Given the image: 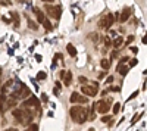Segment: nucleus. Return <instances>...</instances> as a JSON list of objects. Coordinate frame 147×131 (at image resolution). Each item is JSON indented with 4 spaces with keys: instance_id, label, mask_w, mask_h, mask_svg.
I'll return each mask as SVG.
<instances>
[{
    "instance_id": "f257e3e1",
    "label": "nucleus",
    "mask_w": 147,
    "mask_h": 131,
    "mask_svg": "<svg viewBox=\"0 0 147 131\" xmlns=\"http://www.w3.org/2000/svg\"><path fill=\"white\" fill-rule=\"evenodd\" d=\"M69 113H71V118L74 120V122H77V124H84L88 120V109L82 108V106H72Z\"/></svg>"
},
{
    "instance_id": "f03ea898",
    "label": "nucleus",
    "mask_w": 147,
    "mask_h": 131,
    "mask_svg": "<svg viewBox=\"0 0 147 131\" xmlns=\"http://www.w3.org/2000/svg\"><path fill=\"white\" fill-rule=\"evenodd\" d=\"M113 22H115V18H113V15L112 14H106L105 16H102L100 18V21H99V28H110L113 25Z\"/></svg>"
},
{
    "instance_id": "7ed1b4c3",
    "label": "nucleus",
    "mask_w": 147,
    "mask_h": 131,
    "mask_svg": "<svg viewBox=\"0 0 147 131\" xmlns=\"http://www.w3.org/2000/svg\"><path fill=\"white\" fill-rule=\"evenodd\" d=\"M81 90H82V93L85 94V96L94 97L96 94L99 93V84H97V82H94V84H91V86H82Z\"/></svg>"
},
{
    "instance_id": "20e7f679",
    "label": "nucleus",
    "mask_w": 147,
    "mask_h": 131,
    "mask_svg": "<svg viewBox=\"0 0 147 131\" xmlns=\"http://www.w3.org/2000/svg\"><path fill=\"white\" fill-rule=\"evenodd\" d=\"M110 103H112V99H107V100H100L99 103H96V111L100 112V113H107V111L110 109Z\"/></svg>"
},
{
    "instance_id": "39448f33",
    "label": "nucleus",
    "mask_w": 147,
    "mask_h": 131,
    "mask_svg": "<svg viewBox=\"0 0 147 131\" xmlns=\"http://www.w3.org/2000/svg\"><path fill=\"white\" fill-rule=\"evenodd\" d=\"M32 116H34V113H32L31 111H28V109H22V118H21L19 124H22V125H31Z\"/></svg>"
},
{
    "instance_id": "423d86ee",
    "label": "nucleus",
    "mask_w": 147,
    "mask_h": 131,
    "mask_svg": "<svg viewBox=\"0 0 147 131\" xmlns=\"http://www.w3.org/2000/svg\"><path fill=\"white\" fill-rule=\"evenodd\" d=\"M46 10L49 16H52L55 19H59L60 18V7L59 6H53V5H46Z\"/></svg>"
},
{
    "instance_id": "0eeeda50",
    "label": "nucleus",
    "mask_w": 147,
    "mask_h": 131,
    "mask_svg": "<svg viewBox=\"0 0 147 131\" xmlns=\"http://www.w3.org/2000/svg\"><path fill=\"white\" fill-rule=\"evenodd\" d=\"M87 100L88 99H85L84 96H81V94L80 93H72L71 94V97H69V102L71 103H81V105H84V103H87Z\"/></svg>"
},
{
    "instance_id": "6e6552de",
    "label": "nucleus",
    "mask_w": 147,
    "mask_h": 131,
    "mask_svg": "<svg viewBox=\"0 0 147 131\" xmlns=\"http://www.w3.org/2000/svg\"><path fill=\"white\" fill-rule=\"evenodd\" d=\"M129 15H131V9L127 6V7H124L122 9V12L119 14V22H127L128 19H129Z\"/></svg>"
},
{
    "instance_id": "1a4fd4ad",
    "label": "nucleus",
    "mask_w": 147,
    "mask_h": 131,
    "mask_svg": "<svg viewBox=\"0 0 147 131\" xmlns=\"http://www.w3.org/2000/svg\"><path fill=\"white\" fill-rule=\"evenodd\" d=\"M30 106H38V100H37L34 96H31L28 100L24 102V108H30Z\"/></svg>"
},
{
    "instance_id": "9d476101",
    "label": "nucleus",
    "mask_w": 147,
    "mask_h": 131,
    "mask_svg": "<svg viewBox=\"0 0 147 131\" xmlns=\"http://www.w3.org/2000/svg\"><path fill=\"white\" fill-rule=\"evenodd\" d=\"M32 10H34V14H35V16H37V21H38V22L41 24V22H43V21L46 19V15H44V12H41L40 9H37V7H34Z\"/></svg>"
},
{
    "instance_id": "9b49d317",
    "label": "nucleus",
    "mask_w": 147,
    "mask_h": 131,
    "mask_svg": "<svg viewBox=\"0 0 147 131\" xmlns=\"http://www.w3.org/2000/svg\"><path fill=\"white\" fill-rule=\"evenodd\" d=\"M12 19H13V27H15V28H19V25H21V18H19L18 12H12Z\"/></svg>"
},
{
    "instance_id": "f8f14e48",
    "label": "nucleus",
    "mask_w": 147,
    "mask_h": 131,
    "mask_svg": "<svg viewBox=\"0 0 147 131\" xmlns=\"http://www.w3.org/2000/svg\"><path fill=\"white\" fill-rule=\"evenodd\" d=\"M112 44H113L115 49H121V47L124 46V38H122V37H115V40L112 41Z\"/></svg>"
},
{
    "instance_id": "ddd939ff",
    "label": "nucleus",
    "mask_w": 147,
    "mask_h": 131,
    "mask_svg": "<svg viewBox=\"0 0 147 131\" xmlns=\"http://www.w3.org/2000/svg\"><path fill=\"white\" fill-rule=\"evenodd\" d=\"M116 71H118V72H119L121 75H127V74H128V66H125L124 63H121V62H119V65H118Z\"/></svg>"
},
{
    "instance_id": "4468645a",
    "label": "nucleus",
    "mask_w": 147,
    "mask_h": 131,
    "mask_svg": "<svg viewBox=\"0 0 147 131\" xmlns=\"http://www.w3.org/2000/svg\"><path fill=\"white\" fill-rule=\"evenodd\" d=\"M12 115H13V118L19 122L21 118H22V109H13V111H12Z\"/></svg>"
},
{
    "instance_id": "2eb2a0df",
    "label": "nucleus",
    "mask_w": 147,
    "mask_h": 131,
    "mask_svg": "<svg viewBox=\"0 0 147 131\" xmlns=\"http://www.w3.org/2000/svg\"><path fill=\"white\" fill-rule=\"evenodd\" d=\"M63 81H65V86H71V81H72V72H71V71H68V72H65Z\"/></svg>"
},
{
    "instance_id": "dca6fc26",
    "label": "nucleus",
    "mask_w": 147,
    "mask_h": 131,
    "mask_svg": "<svg viewBox=\"0 0 147 131\" xmlns=\"http://www.w3.org/2000/svg\"><path fill=\"white\" fill-rule=\"evenodd\" d=\"M66 50H68V53L74 57V56H77V49H75V47H74L72 44H68L66 46Z\"/></svg>"
},
{
    "instance_id": "f3484780",
    "label": "nucleus",
    "mask_w": 147,
    "mask_h": 131,
    "mask_svg": "<svg viewBox=\"0 0 147 131\" xmlns=\"http://www.w3.org/2000/svg\"><path fill=\"white\" fill-rule=\"evenodd\" d=\"M100 65H102V68L103 69H109L110 68V61H107V59H102V62H100Z\"/></svg>"
},
{
    "instance_id": "a211bd4d",
    "label": "nucleus",
    "mask_w": 147,
    "mask_h": 131,
    "mask_svg": "<svg viewBox=\"0 0 147 131\" xmlns=\"http://www.w3.org/2000/svg\"><path fill=\"white\" fill-rule=\"evenodd\" d=\"M94 111H96V103L91 106V111H90V115H88V120H91V121L96 120V112Z\"/></svg>"
},
{
    "instance_id": "6ab92c4d",
    "label": "nucleus",
    "mask_w": 147,
    "mask_h": 131,
    "mask_svg": "<svg viewBox=\"0 0 147 131\" xmlns=\"http://www.w3.org/2000/svg\"><path fill=\"white\" fill-rule=\"evenodd\" d=\"M41 24L44 25L46 31H52V24H50V21H49V19H44V21H43Z\"/></svg>"
},
{
    "instance_id": "aec40b11",
    "label": "nucleus",
    "mask_w": 147,
    "mask_h": 131,
    "mask_svg": "<svg viewBox=\"0 0 147 131\" xmlns=\"http://www.w3.org/2000/svg\"><path fill=\"white\" fill-rule=\"evenodd\" d=\"M140 118H141V113H138V115H134V118L131 120V125H134V124H136V122L140 120Z\"/></svg>"
},
{
    "instance_id": "412c9836",
    "label": "nucleus",
    "mask_w": 147,
    "mask_h": 131,
    "mask_svg": "<svg viewBox=\"0 0 147 131\" xmlns=\"http://www.w3.org/2000/svg\"><path fill=\"white\" fill-rule=\"evenodd\" d=\"M28 27H30L31 30H37V24H35L34 21H31V19H28Z\"/></svg>"
},
{
    "instance_id": "4be33fe9",
    "label": "nucleus",
    "mask_w": 147,
    "mask_h": 131,
    "mask_svg": "<svg viewBox=\"0 0 147 131\" xmlns=\"http://www.w3.org/2000/svg\"><path fill=\"white\" fill-rule=\"evenodd\" d=\"M103 43H105V47H106V49H107V47H110V46H112V40H110L109 37H106Z\"/></svg>"
},
{
    "instance_id": "5701e85b",
    "label": "nucleus",
    "mask_w": 147,
    "mask_h": 131,
    "mask_svg": "<svg viewBox=\"0 0 147 131\" xmlns=\"http://www.w3.org/2000/svg\"><path fill=\"white\" fill-rule=\"evenodd\" d=\"M121 111V103H115L113 105V113H118Z\"/></svg>"
},
{
    "instance_id": "b1692460",
    "label": "nucleus",
    "mask_w": 147,
    "mask_h": 131,
    "mask_svg": "<svg viewBox=\"0 0 147 131\" xmlns=\"http://www.w3.org/2000/svg\"><path fill=\"white\" fill-rule=\"evenodd\" d=\"M88 38H93L91 41H94V43H96V41H97V38H99V35H97L96 32H94V34L91 32V34H88Z\"/></svg>"
},
{
    "instance_id": "393cba45",
    "label": "nucleus",
    "mask_w": 147,
    "mask_h": 131,
    "mask_svg": "<svg viewBox=\"0 0 147 131\" xmlns=\"http://www.w3.org/2000/svg\"><path fill=\"white\" fill-rule=\"evenodd\" d=\"M110 120H112V116H109V115H103V118H102V122H109Z\"/></svg>"
},
{
    "instance_id": "a878e982",
    "label": "nucleus",
    "mask_w": 147,
    "mask_h": 131,
    "mask_svg": "<svg viewBox=\"0 0 147 131\" xmlns=\"http://www.w3.org/2000/svg\"><path fill=\"white\" fill-rule=\"evenodd\" d=\"M116 57H118V49H115V50L112 52V55H110V59H112V61H115Z\"/></svg>"
},
{
    "instance_id": "bb28decb",
    "label": "nucleus",
    "mask_w": 147,
    "mask_h": 131,
    "mask_svg": "<svg viewBox=\"0 0 147 131\" xmlns=\"http://www.w3.org/2000/svg\"><path fill=\"white\" fill-rule=\"evenodd\" d=\"M37 78H38V80H44V78H46V72H43V71H40V72L37 74Z\"/></svg>"
},
{
    "instance_id": "cd10ccee",
    "label": "nucleus",
    "mask_w": 147,
    "mask_h": 131,
    "mask_svg": "<svg viewBox=\"0 0 147 131\" xmlns=\"http://www.w3.org/2000/svg\"><path fill=\"white\" fill-rule=\"evenodd\" d=\"M0 3H2L3 6H10V5H12L10 0H0Z\"/></svg>"
},
{
    "instance_id": "c85d7f7f",
    "label": "nucleus",
    "mask_w": 147,
    "mask_h": 131,
    "mask_svg": "<svg viewBox=\"0 0 147 131\" xmlns=\"http://www.w3.org/2000/svg\"><path fill=\"white\" fill-rule=\"evenodd\" d=\"M132 40H134V35H129L127 38V41H124V44H129V43H132Z\"/></svg>"
},
{
    "instance_id": "c756f323",
    "label": "nucleus",
    "mask_w": 147,
    "mask_h": 131,
    "mask_svg": "<svg viewBox=\"0 0 147 131\" xmlns=\"http://www.w3.org/2000/svg\"><path fill=\"white\" fill-rule=\"evenodd\" d=\"M137 96H138V91H134V93L131 94V96H129V99H128V100H132L134 97H137Z\"/></svg>"
},
{
    "instance_id": "7c9ffc66",
    "label": "nucleus",
    "mask_w": 147,
    "mask_h": 131,
    "mask_svg": "<svg viewBox=\"0 0 147 131\" xmlns=\"http://www.w3.org/2000/svg\"><path fill=\"white\" fill-rule=\"evenodd\" d=\"M128 61H129V59H128L127 56H124V57H121V61H119V62H121V63H124V62H128Z\"/></svg>"
},
{
    "instance_id": "2f4dec72",
    "label": "nucleus",
    "mask_w": 147,
    "mask_h": 131,
    "mask_svg": "<svg viewBox=\"0 0 147 131\" xmlns=\"http://www.w3.org/2000/svg\"><path fill=\"white\" fill-rule=\"evenodd\" d=\"M137 63H138V62H137V59H132V61L129 62V65H131V66H136Z\"/></svg>"
},
{
    "instance_id": "473e14b6",
    "label": "nucleus",
    "mask_w": 147,
    "mask_h": 131,
    "mask_svg": "<svg viewBox=\"0 0 147 131\" xmlns=\"http://www.w3.org/2000/svg\"><path fill=\"white\" fill-rule=\"evenodd\" d=\"M65 72H66V71H60V72H59V77L62 78V80H63V77H65Z\"/></svg>"
},
{
    "instance_id": "72a5a7b5",
    "label": "nucleus",
    "mask_w": 147,
    "mask_h": 131,
    "mask_svg": "<svg viewBox=\"0 0 147 131\" xmlns=\"http://www.w3.org/2000/svg\"><path fill=\"white\" fill-rule=\"evenodd\" d=\"M41 100H43V102H47V96H46V94H44V93L41 94Z\"/></svg>"
},
{
    "instance_id": "f704fd0d",
    "label": "nucleus",
    "mask_w": 147,
    "mask_h": 131,
    "mask_svg": "<svg viewBox=\"0 0 147 131\" xmlns=\"http://www.w3.org/2000/svg\"><path fill=\"white\" fill-rule=\"evenodd\" d=\"M131 52H132V53H137L138 49H137V47H131Z\"/></svg>"
},
{
    "instance_id": "c9c22d12",
    "label": "nucleus",
    "mask_w": 147,
    "mask_h": 131,
    "mask_svg": "<svg viewBox=\"0 0 147 131\" xmlns=\"http://www.w3.org/2000/svg\"><path fill=\"white\" fill-rule=\"evenodd\" d=\"M105 77H106V72H100L99 74V78H105Z\"/></svg>"
},
{
    "instance_id": "e433bc0d",
    "label": "nucleus",
    "mask_w": 147,
    "mask_h": 131,
    "mask_svg": "<svg viewBox=\"0 0 147 131\" xmlns=\"http://www.w3.org/2000/svg\"><path fill=\"white\" fill-rule=\"evenodd\" d=\"M113 81V77H107V80H106V82H112Z\"/></svg>"
},
{
    "instance_id": "4c0bfd02",
    "label": "nucleus",
    "mask_w": 147,
    "mask_h": 131,
    "mask_svg": "<svg viewBox=\"0 0 147 131\" xmlns=\"http://www.w3.org/2000/svg\"><path fill=\"white\" fill-rule=\"evenodd\" d=\"M80 81H81V82H85L87 80H85V77H80Z\"/></svg>"
},
{
    "instance_id": "58836bf2",
    "label": "nucleus",
    "mask_w": 147,
    "mask_h": 131,
    "mask_svg": "<svg viewBox=\"0 0 147 131\" xmlns=\"http://www.w3.org/2000/svg\"><path fill=\"white\" fill-rule=\"evenodd\" d=\"M110 90H112V91H119V87H112Z\"/></svg>"
},
{
    "instance_id": "ea45409f",
    "label": "nucleus",
    "mask_w": 147,
    "mask_h": 131,
    "mask_svg": "<svg viewBox=\"0 0 147 131\" xmlns=\"http://www.w3.org/2000/svg\"><path fill=\"white\" fill-rule=\"evenodd\" d=\"M53 93H55V94H59V88H57V87H56V88H55V90H53Z\"/></svg>"
},
{
    "instance_id": "a19ab883",
    "label": "nucleus",
    "mask_w": 147,
    "mask_h": 131,
    "mask_svg": "<svg viewBox=\"0 0 147 131\" xmlns=\"http://www.w3.org/2000/svg\"><path fill=\"white\" fill-rule=\"evenodd\" d=\"M7 131H18V130H16V128H9Z\"/></svg>"
},
{
    "instance_id": "79ce46f5",
    "label": "nucleus",
    "mask_w": 147,
    "mask_h": 131,
    "mask_svg": "<svg viewBox=\"0 0 147 131\" xmlns=\"http://www.w3.org/2000/svg\"><path fill=\"white\" fill-rule=\"evenodd\" d=\"M43 2H50V3H52V2H53V0H43Z\"/></svg>"
},
{
    "instance_id": "37998d69",
    "label": "nucleus",
    "mask_w": 147,
    "mask_h": 131,
    "mask_svg": "<svg viewBox=\"0 0 147 131\" xmlns=\"http://www.w3.org/2000/svg\"><path fill=\"white\" fill-rule=\"evenodd\" d=\"M88 131H96V130H94V128H90V130H88Z\"/></svg>"
},
{
    "instance_id": "c03bdc74",
    "label": "nucleus",
    "mask_w": 147,
    "mask_h": 131,
    "mask_svg": "<svg viewBox=\"0 0 147 131\" xmlns=\"http://www.w3.org/2000/svg\"><path fill=\"white\" fill-rule=\"evenodd\" d=\"M18 2H25V0H18Z\"/></svg>"
}]
</instances>
